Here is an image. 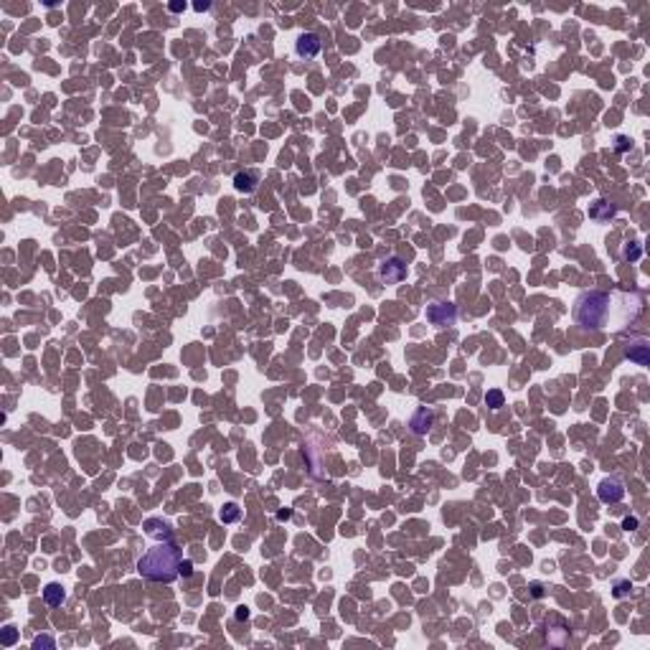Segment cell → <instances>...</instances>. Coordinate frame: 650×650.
<instances>
[{
    "mask_svg": "<svg viewBox=\"0 0 650 650\" xmlns=\"http://www.w3.org/2000/svg\"><path fill=\"white\" fill-rule=\"evenodd\" d=\"M635 297V295H632ZM627 295H612L602 290H587L574 300L572 317L584 331H604V328H620V322L630 315Z\"/></svg>",
    "mask_w": 650,
    "mask_h": 650,
    "instance_id": "1",
    "label": "cell"
},
{
    "mask_svg": "<svg viewBox=\"0 0 650 650\" xmlns=\"http://www.w3.org/2000/svg\"><path fill=\"white\" fill-rule=\"evenodd\" d=\"M181 564H183L181 549H176L173 544H157L137 559V572L150 582L171 584L181 574Z\"/></svg>",
    "mask_w": 650,
    "mask_h": 650,
    "instance_id": "2",
    "label": "cell"
},
{
    "mask_svg": "<svg viewBox=\"0 0 650 650\" xmlns=\"http://www.w3.org/2000/svg\"><path fill=\"white\" fill-rule=\"evenodd\" d=\"M427 320L432 325H437V328H444V325H452L457 320V310L450 302H432L427 307Z\"/></svg>",
    "mask_w": 650,
    "mask_h": 650,
    "instance_id": "3",
    "label": "cell"
},
{
    "mask_svg": "<svg viewBox=\"0 0 650 650\" xmlns=\"http://www.w3.org/2000/svg\"><path fill=\"white\" fill-rule=\"evenodd\" d=\"M320 49H322V44H320V38H317L315 33H300L297 41H295V54H297L302 61L315 59V56L320 54Z\"/></svg>",
    "mask_w": 650,
    "mask_h": 650,
    "instance_id": "4",
    "label": "cell"
},
{
    "mask_svg": "<svg viewBox=\"0 0 650 650\" xmlns=\"http://www.w3.org/2000/svg\"><path fill=\"white\" fill-rule=\"evenodd\" d=\"M597 496H599L602 503H620L622 496H625V485L615 477H604L597 488Z\"/></svg>",
    "mask_w": 650,
    "mask_h": 650,
    "instance_id": "5",
    "label": "cell"
},
{
    "mask_svg": "<svg viewBox=\"0 0 650 650\" xmlns=\"http://www.w3.org/2000/svg\"><path fill=\"white\" fill-rule=\"evenodd\" d=\"M379 277H381L386 285H396V282H401V279L407 277V267H404L401 259H386V262L381 264V269H379Z\"/></svg>",
    "mask_w": 650,
    "mask_h": 650,
    "instance_id": "6",
    "label": "cell"
},
{
    "mask_svg": "<svg viewBox=\"0 0 650 650\" xmlns=\"http://www.w3.org/2000/svg\"><path fill=\"white\" fill-rule=\"evenodd\" d=\"M432 424H434V412H432V409H427V407L417 409V412H414V417L409 419V427H412V432H414V434H427V432L432 429Z\"/></svg>",
    "mask_w": 650,
    "mask_h": 650,
    "instance_id": "7",
    "label": "cell"
},
{
    "mask_svg": "<svg viewBox=\"0 0 650 650\" xmlns=\"http://www.w3.org/2000/svg\"><path fill=\"white\" fill-rule=\"evenodd\" d=\"M625 356L632 361V363H637V366H647L650 363V346H647V341H635V343H627V348H625Z\"/></svg>",
    "mask_w": 650,
    "mask_h": 650,
    "instance_id": "8",
    "label": "cell"
},
{
    "mask_svg": "<svg viewBox=\"0 0 650 650\" xmlns=\"http://www.w3.org/2000/svg\"><path fill=\"white\" fill-rule=\"evenodd\" d=\"M259 186V173L257 171H239L234 176V188L239 193H252Z\"/></svg>",
    "mask_w": 650,
    "mask_h": 650,
    "instance_id": "9",
    "label": "cell"
},
{
    "mask_svg": "<svg viewBox=\"0 0 650 650\" xmlns=\"http://www.w3.org/2000/svg\"><path fill=\"white\" fill-rule=\"evenodd\" d=\"M615 214H617L615 204H612V201H604V198H597V201L589 206V219H594V221H610Z\"/></svg>",
    "mask_w": 650,
    "mask_h": 650,
    "instance_id": "10",
    "label": "cell"
},
{
    "mask_svg": "<svg viewBox=\"0 0 650 650\" xmlns=\"http://www.w3.org/2000/svg\"><path fill=\"white\" fill-rule=\"evenodd\" d=\"M44 599H46V604L59 607V604L66 599V592H64V587H61V584H46V589H44Z\"/></svg>",
    "mask_w": 650,
    "mask_h": 650,
    "instance_id": "11",
    "label": "cell"
},
{
    "mask_svg": "<svg viewBox=\"0 0 650 650\" xmlns=\"http://www.w3.org/2000/svg\"><path fill=\"white\" fill-rule=\"evenodd\" d=\"M239 516H241V508H239L236 503H226V506L221 508V513H219V518H221L224 523H234V521H239Z\"/></svg>",
    "mask_w": 650,
    "mask_h": 650,
    "instance_id": "12",
    "label": "cell"
},
{
    "mask_svg": "<svg viewBox=\"0 0 650 650\" xmlns=\"http://www.w3.org/2000/svg\"><path fill=\"white\" fill-rule=\"evenodd\" d=\"M485 404L491 407V409H501V407H503V391H498V389L488 391V394H485Z\"/></svg>",
    "mask_w": 650,
    "mask_h": 650,
    "instance_id": "13",
    "label": "cell"
},
{
    "mask_svg": "<svg viewBox=\"0 0 650 650\" xmlns=\"http://www.w3.org/2000/svg\"><path fill=\"white\" fill-rule=\"evenodd\" d=\"M640 254H642V252H640L637 244H625V247H622V257H625V259H632V262H635V259H640Z\"/></svg>",
    "mask_w": 650,
    "mask_h": 650,
    "instance_id": "14",
    "label": "cell"
},
{
    "mask_svg": "<svg viewBox=\"0 0 650 650\" xmlns=\"http://www.w3.org/2000/svg\"><path fill=\"white\" fill-rule=\"evenodd\" d=\"M630 589H632V584H630V582H617V584H615V592H612V594H615V597L620 599V597H627V594H630Z\"/></svg>",
    "mask_w": 650,
    "mask_h": 650,
    "instance_id": "15",
    "label": "cell"
},
{
    "mask_svg": "<svg viewBox=\"0 0 650 650\" xmlns=\"http://www.w3.org/2000/svg\"><path fill=\"white\" fill-rule=\"evenodd\" d=\"M615 150H617V152H625V150H630V140L620 135V137L615 140Z\"/></svg>",
    "mask_w": 650,
    "mask_h": 650,
    "instance_id": "16",
    "label": "cell"
},
{
    "mask_svg": "<svg viewBox=\"0 0 650 650\" xmlns=\"http://www.w3.org/2000/svg\"><path fill=\"white\" fill-rule=\"evenodd\" d=\"M16 642V630L13 627H8L6 630V635H3V645H13Z\"/></svg>",
    "mask_w": 650,
    "mask_h": 650,
    "instance_id": "17",
    "label": "cell"
},
{
    "mask_svg": "<svg viewBox=\"0 0 650 650\" xmlns=\"http://www.w3.org/2000/svg\"><path fill=\"white\" fill-rule=\"evenodd\" d=\"M41 645L54 647V640H51V637H36V640H33V647H41Z\"/></svg>",
    "mask_w": 650,
    "mask_h": 650,
    "instance_id": "18",
    "label": "cell"
},
{
    "mask_svg": "<svg viewBox=\"0 0 650 650\" xmlns=\"http://www.w3.org/2000/svg\"><path fill=\"white\" fill-rule=\"evenodd\" d=\"M622 529H625V531H635V529H637V518H625V521H622Z\"/></svg>",
    "mask_w": 650,
    "mask_h": 650,
    "instance_id": "19",
    "label": "cell"
},
{
    "mask_svg": "<svg viewBox=\"0 0 650 650\" xmlns=\"http://www.w3.org/2000/svg\"><path fill=\"white\" fill-rule=\"evenodd\" d=\"M191 572H193L191 561H183V564H181V574H183V577H191Z\"/></svg>",
    "mask_w": 650,
    "mask_h": 650,
    "instance_id": "20",
    "label": "cell"
},
{
    "mask_svg": "<svg viewBox=\"0 0 650 650\" xmlns=\"http://www.w3.org/2000/svg\"><path fill=\"white\" fill-rule=\"evenodd\" d=\"M247 617H249V612H247L244 607H241V610H236V620H247Z\"/></svg>",
    "mask_w": 650,
    "mask_h": 650,
    "instance_id": "21",
    "label": "cell"
},
{
    "mask_svg": "<svg viewBox=\"0 0 650 650\" xmlns=\"http://www.w3.org/2000/svg\"><path fill=\"white\" fill-rule=\"evenodd\" d=\"M531 589H534V597H541L544 592H541V584H531Z\"/></svg>",
    "mask_w": 650,
    "mask_h": 650,
    "instance_id": "22",
    "label": "cell"
},
{
    "mask_svg": "<svg viewBox=\"0 0 650 650\" xmlns=\"http://www.w3.org/2000/svg\"><path fill=\"white\" fill-rule=\"evenodd\" d=\"M183 8H186L183 3H173V6H171V11H173V13H178V11H183Z\"/></svg>",
    "mask_w": 650,
    "mask_h": 650,
    "instance_id": "23",
    "label": "cell"
},
{
    "mask_svg": "<svg viewBox=\"0 0 650 650\" xmlns=\"http://www.w3.org/2000/svg\"><path fill=\"white\" fill-rule=\"evenodd\" d=\"M196 11H209V3H196Z\"/></svg>",
    "mask_w": 650,
    "mask_h": 650,
    "instance_id": "24",
    "label": "cell"
}]
</instances>
